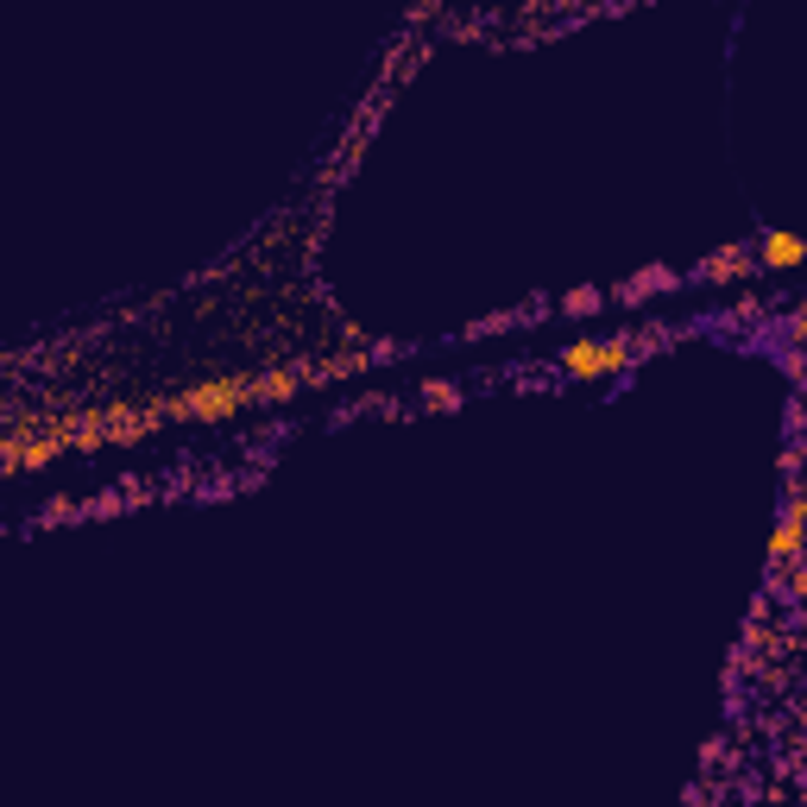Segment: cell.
<instances>
[{"mask_svg":"<svg viewBox=\"0 0 807 807\" xmlns=\"http://www.w3.org/2000/svg\"><path fill=\"white\" fill-rule=\"evenodd\" d=\"M246 404H260V372H228V379H203V385L177 391V397H164V417H234Z\"/></svg>","mask_w":807,"mask_h":807,"instance_id":"cell-1","label":"cell"},{"mask_svg":"<svg viewBox=\"0 0 807 807\" xmlns=\"http://www.w3.org/2000/svg\"><path fill=\"white\" fill-rule=\"evenodd\" d=\"M637 354H631V341H574V347H562L555 354V366L568 372V379H606V372H619V366H631Z\"/></svg>","mask_w":807,"mask_h":807,"instance_id":"cell-2","label":"cell"},{"mask_svg":"<svg viewBox=\"0 0 807 807\" xmlns=\"http://www.w3.org/2000/svg\"><path fill=\"white\" fill-rule=\"evenodd\" d=\"M802 260H807V246H802L795 234H788V228H770V234L757 240V253H751L757 272H795Z\"/></svg>","mask_w":807,"mask_h":807,"instance_id":"cell-3","label":"cell"},{"mask_svg":"<svg viewBox=\"0 0 807 807\" xmlns=\"http://www.w3.org/2000/svg\"><path fill=\"white\" fill-rule=\"evenodd\" d=\"M795 549H802V498L788 493V505H782V530H776V549H770L776 574H795Z\"/></svg>","mask_w":807,"mask_h":807,"instance_id":"cell-4","label":"cell"},{"mask_svg":"<svg viewBox=\"0 0 807 807\" xmlns=\"http://www.w3.org/2000/svg\"><path fill=\"white\" fill-rule=\"evenodd\" d=\"M738 272H757L751 253H745V246H726L719 260H701V272H694V278H738Z\"/></svg>","mask_w":807,"mask_h":807,"instance_id":"cell-5","label":"cell"},{"mask_svg":"<svg viewBox=\"0 0 807 807\" xmlns=\"http://www.w3.org/2000/svg\"><path fill=\"white\" fill-rule=\"evenodd\" d=\"M562 310H568V315H593V310H606V297H599V290H574Z\"/></svg>","mask_w":807,"mask_h":807,"instance_id":"cell-6","label":"cell"},{"mask_svg":"<svg viewBox=\"0 0 807 807\" xmlns=\"http://www.w3.org/2000/svg\"><path fill=\"white\" fill-rule=\"evenodd\" d=\"M423 397H429V411H448V404H461V391H454V385H423Z\"/></svg>","mask_w":807,"mask_h":807,"instance_id":"cell-7","label":"cell"}]
</instances>
